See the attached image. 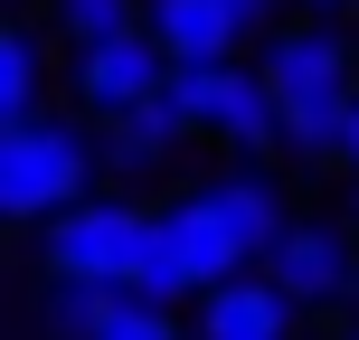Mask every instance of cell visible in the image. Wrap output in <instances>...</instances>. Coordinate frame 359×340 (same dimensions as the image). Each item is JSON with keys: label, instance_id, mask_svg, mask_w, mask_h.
I'll return each instance as SVG.
<instances>
[{"label": "cell", "instance_id": "obj_1", "mask_svg": "<svg viewBox=\"0 0 359 340\" xmlns=\"http://www.w3.org/2000/svg\"><path fill=\"white\" fill-rule=\"evenodd\" d=\"M255 86H265V104H274V142H284V151H303V161H331V151H341V114H350L359 76H350V48L331 29L265 38Z\"/></svg>", "mask_w": 359, "mask_h": 340}, {"label": "cell", "instance_id": "obj_2", "mask_svg": "<svg viewBox=\"0 0 359 340\" xmlns=\"http://www.w3.org/2000/svg\"><path fill=\"white\" fill-rule=\"evenodd\" d=\"M86 170H95V142L57 114H19L0 123V227H29V217H57L86 198Z\"/></svg>", "mask_w": 359, "mask_h": 340}, {"label": "cell", "instance_id": "obj_3", "mask_svg": "<svg viewBox=\"0 0 359 340\" xmlns=\"http://www.w3.org/2000/svg\"><path fill=\"white\" fill-rule=\"evenodd\" d=\"M142 246H151V208H133V198H86V208L48 217V274L57 284L123 293L133 274H142Z\"/></svg>", "mask_w": 359, "mask_h": 340}, {"label": "cell", "instance_id": "obj_4", "mask_svg": "<svg viewBox=\"0 0 359 340\" xmlns=\"http://www.w3.org/2000/svg\"><path fill=\"white\" fill-rule=\"evenodd\" d=\"M170 95L189 114V132H217L236 151H274V104L255 86V67H170Z\"/></svg>", "mask_w": 359, "mask_h": 340}, {"label": "cell", "instance_id": "obj_5", "mask_svg": "<svg viewBox=\"0 0 359 340\" xmlns=\"http://www.w3.org/2000/svg\"><path fill=\"white\" fill-rule=\"evenodd\" d=\"M161 76H170V67H161V48H151L142 29L95 38V48H76V104H86V114H133Z\"/></svg>", "mask_w": 359, "mask_h": 340}, {"label": "cell", "instance_id": "obj_6", "mask_svg": "<svg viewBox=\"0 0 359 340\" xmlns=\"http://www.w3.org/2000/svg\"><path fill=\"white\" fill-rule=\"evenodd\" d=\"M350 236L341 227H284L265 246V284L284 293V303H331V293H350Z\"/></svg>", "mask_w": 359, "mask_h": 340}, {"label": "cell", "instance_id": "obj_7", "mask_svg": "<svg viewBox=\"0 0 359 340\" xmlns=\"http://www.w3.org/2000/svg\"><path fill=\"white\" fill-rule=\"evenodd\" d=\"M180 142H189V114H180V95H170V76H161V86H151L133 114H104L95 161H104V170H161Z\"/></svg>", "mask_w": 359, "mask_h": 340}, {"label": "cell", "instance_id": "obj_8", "mask_svg": "<svg viewBox=\"0 0 359 340\" xmlns=\"http://www.w3.org/2000/svg\"><path fill=\"white\" fill-rule=\"evenodd\" d=\"M142 38L161 48V67H227V57H236V29H227L217 0H151Z\"/></svg>", "mask_w": 359, "mask_h": 340}, {"label": "cell", "instance_id": "obj_9", "mask_svg": "<svg viewBox=\"0 0 359 340\" xmlns=\"http://www.w3.org/2000/svg\"><path fill=\"white\" fill-rule=\"evenodd\" d=\"M284 331H293V303L274 284H246V274L208 284V303H198V340H284Z\"/></svg>", "mask_w": 359, "mask_h": 340}, {"label": "cell", "instance_id": "obj_10", "mask_svg": "<svg viewBox=\"0 0 359 340\" xmlns=\"http://www.w3.org/2000/svg\"><path fill=\"white\" fill-rule=\"evenodd\" d=\"M38 114V38L19 19H0V123Z\"/></svg>", "mask_w": 359, "mask_h": 340}, {"label": "cell", "instance_id": "obj_11", "mask_svg": "<svg viewBox=\"0 0 359 340\" xmlns=\"http://www.w3.org/2000/svg\"><path fill=\"white\" fill-rule=\"evenodd\" d=\"M114 303H123V293H104V284H48V331L57 340H95L114 322Z\"/></svg>", "mask_w": 359, "mask_h": 340}, {"label": "cell", "instance_id": "obj_12", "mask_svg": "<svg viewBox=\"0 0 359 340\" xmlns=\"http://www.w3.org/2000/svg\"><path fill=\"white\" fill-rule=\"evenodd\" d=\"M57 29H67L76 48H95V38L142 29V0H57Z\"/></svg>", "mask_w": 359, "mask_h": 340}, {"label": "cell", "instance_id": "obj_13", "mask_svg": "<svg viewBox=\"0 0 359 340\" xmlns=\"http://www.w3.org/2000/svg\"><path fill=\"white\" fill-rule=\"evenodd\" d=\"M95 340H180V331H170V312H151V303H114V322Z\"/></svg>", "mask_w": 359, "mask_h": 340}, {"label": "cell", "instance_id": "obj_14", "mask_svg": "<svg viewBox=\"0 0 359 340\" xmlns=\"http://www.w3.org/2000/svg\"><path fill=\"white\" fill-rule=\"evenodd\" d=\"M217 10H227V29H236V38H265L284 0H217Z\"/></svg>", "mask_w": 359, "mask_h": 340}, {"label": "cell", "instance_id": "obj_15", "mask_svg": "<svg viewBox=\"0 0 359 340\" xmlns=\"http://www.w3.org/2000/svg\"><path fill=\"white\" fill-rule=\"evenodd\" d=\"M341 161H359V95H350V114H341Z\"/></svg>", "mask_w": 359, "mask_h": 340}, {"label": "cell", "instance_id": "obj_16", "mask_svg": "<svg viewBox=\"0 0 359 340\" xmlns=\"http://www.w3.org/2000/svg\"><path fill=\"white\" fill-rule=\"evenodd\" d=\"M312 10H359V0H312Z\"/></svg>", "mask_w": 359, "mask_h": 340}, {"label": "cell", "instance_id": "obj_17", "mask_svg": "<svg viewBox=\"0 0 359 340\" xmlns=\"http://www.w3.org/2000/svg\"><path fill=\"white\" fill-rule=\"evenodd\" d=\"M350 284H359V274H350Z\"/></svg>", "mask_w": 359, "mask_h": 340}, {"label": "cell", "instance_id": "obj_18", "mask_svg": "<svg viewBox=\"0 0 359 340\" xmlns=\"http://www.w3.org/2000/svg\"><path fill=\"white\" fill-rule=\"evenodd\" d=\"M350 340H359V331H350Z\"/></svg>", "mask_w": 359, "mask_h": 340}]
</instances>
